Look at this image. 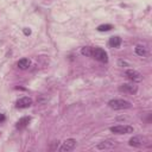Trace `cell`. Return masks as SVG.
Here are the masks:
<instances>
[{"label": "cell", "instance_id": "obj_1", "mask_svg": "<svg viewBox=\"0 0 152 152\" xmlns=\"http://www.w3.org/2000/svg\"><path fill=\"white\" fill-rule=\"evenodd\" d=\"M108 106L112 108V109H128L132 107L131 102L127 101V100H124V99H113L108 102Z\"/></svg>", "mask_w": 152, "mask_h": 152}, {"label": "cell", "instance_id": "obj_2", "mask_svg": "<svg viewBox=\"0 0 152 152\" xmlns=\"http://www.w3.org/2000/svg\"><path fill=\"white\" fill-rule=\"evenodd\" d=\"M90 57H93L96 61L102 62V63H107L108 62L107 52L101 48H91V56Z\"/></svg>", "mask_w": 152, "mask_h": 152}, {"label": "cell", "instance_id": "obj_3", "mask_svg": "<svg viewBox=\"0 0 152 152\" xmlns=\"http://www.w3.org/2000/svg\"><path fill=\"white\" fill-rule=\"evenodd\" d=\"M110 132L114 134H128V133H133V127L128 126V125H116V126H112Z\"/></svg>", "mask_w": 152, "mask_h": 152}, {"label": "cell", "instance_id": "obj_4", "mask_svg": "<svg viewBox=\"0 0 152 152\" xmlns=\"http://www.w3.org/2000/svg\"><path fill=\"white\" fill-rule=\"evenodd\" d=\"M125 75H126V77H127L129 81H132L133 83H135V82H141V81H142V76H141V74L138 72L137 70L128 69V70H126Z\"/></svg>", "mask_w": 152, "mask_h": 152}, {"label": "cell", "instance_id": "obj_5", "mask_svg": "<svg viewBox=\"0 0 152 152\" xmlns=\"http://www.w3.org/2000/svg\"><path fill=\"white\" fill-rule=\"evenodd\" d=\"M76 146V140L75 139H66L63 141L62 146L59 147V151L61 152H69V151H72Z\"/></svg>", "mask_w": 152, "mask_h": 152}, {"label": "cell", "instance_id": "obj_6", "mask_svg": "<svg viewBox=\"0 0 152 152\" xmlns=\"http://www.w3.org/2000/svg\"><path fill=\"white\" fill-rule=\"evenodd\" d=\"M32 99L31 97H28V96H24V97H20L19 100H17V102H15V107L17 108H20V109H23V108H28L31 104H32Z\"/></svg>", "mask_w": 152, "mask_h": 152}, {"label": "cell", "instance_id": "obj_7", "mask_svg": "<svg viewBox=\"0 0 152 152\" xmlns=\"http://www.w3.org/2000/svg\"><path fill=\"white\" fill-rule=\"evenodd\" d=\"M119 90L124 93H128V94H135L138 91V87L134 83H124L119 87Z\"/></svg>", "mask_w": 152, "mask_h": 152}, {"label": "cell", "instance_id": "obj_8", "mask_svg": "<svg viewBox=\"0 0 152 152\" xmlns=\"http://www.w3.org/2000/svg\"><path fill=\"white\" fill-rule=\"evenodd\" d=\"M128 144H129L131 146H133V147H141V146H144L146 142H145V139H144V138L137 135V137H132V138L129 139Z\"/></svg>", "mask_w": 152, "mask_h": 152}, {"label": "cell", "instance_id": "obj_9", "mask_svg": "<svg viewBox=\"0 0 152 152\" xmlns=\"http://www.w3.org/2000/svg\"><path fill=\"white\" fill-rule=\"evenodd\" d=\"M115 146V141L113 140H104V141H101L96 145V148L97 150H110Z\"/></svg>", "mask_w": 152, "mask_h": 152}, {"label": "cell", "instance_id": "obj_10", "mask_svg": "<svg viewBox=\"0 0 152 152\" xmlns=\"http://www.w3.org/2000/svg\"><path fill=\"white\" fill-rule=\"evenodd\" d=\"M30 121H31V116H23V118H20V119L17 121V124H15V128H18V129H23V128H25V127L30 124Z\"/></svg>", "mask_w": 152, "mask_h": 152}, {"label": "cell", "instance_id": "obj_11", "mask_svg": "<svg viewBox=\"0 0 152 152\" xmlns=\"http://www.w3.org/2000/svg\"><path fill=\"white\" fill-rule=\"evenodd\" d=\"M108 44H109V46L110 48H119L120 45H121V38L120 37H118V36H113V37H110L109 38V42H108Z\"/></svg>", "mask_w": 152, "mask_h": 152}, {"label": "cell", "instance_id": "obj_12", "mask_svg": "<svg viewBox=\"0 0 152 152\" xmlns=\"http://www.w3.org/2000/svg\"><path fill=\"white\" fill-rule=\"evenodd\" d=\"M30 64H31V61H30L28 58H21V59H19L18 63H17L18 68H19V69H23V70L27 69V68L30 66Z\"/></svg>", "mask_w": 152, "mask_h": 152}, {"label": "cell", "instance_id": "obj_13", "mask_svg": "<svg viewBox=\"0 0 152 152\" xmlns=\"http://www.w3.org/2000/svg\"><path fill=\"white\" fill-rule=\"evenodd\" d=\"M135 53L138 56H140V57H146L147 56V50L142 45H137L135 46Z\"/></svg>", "mask_w": 152, "mask_h": 152}, {"label": "cell", "instance_id": "obj_14", "mask_svg": "<svg viewBox=\"0 0 152 152\" xmlns=\"http://www.w3.org/2000/svg\"><path fill=\"white\" fill-rule=\"evenodd\" d=\"M112 28H113V26L110 24H102V25L97 26V31H100V32H106V31H109Z\"/></svg>", "mask_w": 152, "mask_h": 152}, {"label": "cell", "instance_id": "obj_15", "mask_svg": "<svg viewBox=\"0 0 152 152\" xmlns=\"http://www.w3.org/2000/svg\"><path fill=\"white\" fill-rule=\"evenodd\" d=\"M81 53H82L83 56L90 57V56H91V46H84V48H82Z\"/></svg>", "mask_w": 152, "mask_h": 152}, {"label": "cell", "instance_id": "obj_16", "mask_svg": "<svg viewBox=\"0 0 152 152\" xmlns=\"http://www.w3.org/2000/svg\"><path fill=\"white\" fill-rule=\"evenodd\" d=\"M119 65H127V63H126L125 61H122V59H120V61H119Z\"/></svg>", "mask_w": 152, "mask_h": 152}, {"label": "cell", "instance_id": "obj_17", "mask_svg": "<svg viewBox=\"0 0 152 152\" xmlns=\"http://www.w3.org/2000/svg\"><path fill=\"white\" fill-rule=\"evenodd\" d=\"M24 33H25V34H30V33H31V31H30V30H27V28H24Z\"/></svg>", "mask_w": 152, "mask_h": 152}, {"label": "cell", "instance_id": "obj_18", "mask_svg": "<svg viewBox=\"0 0 152 152\" xmlns=\"http://www.w3.org/2000/svg\"><path fill=\"white\" fill-rule=\"evenodd\" d=\"M5 120V115L4 114H0V122H2Z\"/></svg>", "mask_w": 152, "mask_h": 152}]
</instances>
